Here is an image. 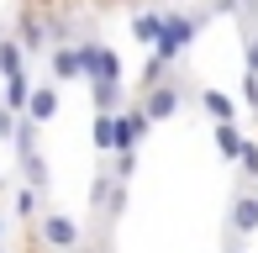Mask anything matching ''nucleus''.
<instances>
[{"label": "nucleus", "mask_w": 258, "mask_h": 253, "mask_svg": "<svg viewBox=\"0 0 258 253\" xmlns=\"http://www.w3.org/2000/svg\"><path fill=\"white\" fill-rule=\"evenodd\" d=\"M195 32H201V16H184V11H163V32H158V58L163 64H174V58H184L190 53V42H195Z\"/></svg>", "instance_id": "1"}, {"label": "nucleus", "mask_w": 258, "mask_h": 253, "mask_svg": "<svg viewBox=\"0 0 258 253\" xmlns=\"http://www.w3.org/2000/svg\"><path fill=\"white\" fill-rule=\"evenodd\" d=\"M37 237H42V248H48V253H74L79 243H85V227H79L69 211H42Z\"/></svg>", "instance_id": "2"}, {"label": "nucleus", "mask_w": 258, "mask_h": 253, "mask_svg": "<svg viewBox=\"0 0 258 253\" xmlns=\"http://www.w3.org/2000/svg\"><path fill=\"white\" fill-rule=\"evenodd\" d=\"M137 106L148 111V121H169V116H179L184 95H179V85H148V90H143V100H137Z\"/></svg>", "instance_id": "3"}, {"label": "nucleus", "mask_w": 258, "mask_h": 253, "mask_svg": "<svg viewBox=\"0 0 258 253\" xmlns=\"http://www.w3.org/2000/svg\"><path fill=\"white\" fill-rule=\"evenodd\" d=\"M58 106H63V95H58V85H32V100H27V121L48 126L58 116Z\"/></svg>", "instance_id": "4"}, {"label": "nucleus", "mask_w": 258, "mask_h": 253, "mask_svg": "<svg viewBox=\"0 0 258 253\" xmlns=\"http://www.w3.org/2000/svg\"><path fill=\"white\" fill-rule=\"evenodd\" d=\"M227 227H232L237 237H253V232H258V195H253V190H242L237 201H232V216H227Z\"/></svg>", "instance_id": "5"}, {"label": "nucleus", "mask_w": 258, "mask_h": 253, "mask_svg": "<svg viewBox=\"0 0 258 253\" xmlns=\"http://www.w3.org/2000/svg\"><path fill=\"white\" fill-rule=\"evenodd\" d=\"M53 79H85L79 42H58V48H53Z\"/></svg>", "instance_id": "6"}, {"label": "nucleus", "mask_w": 258, "mask_h": 253, "mask_svg": "<svg viewBox=\"0 0 258 253\" xmlns=\"http://www.w3.org/2000/svg\"><path fill=\"white\" fill-rule=\"evenodd\" d=\"M27 74V48L16 37H0V79H21Z\"/></svg>", "instance_id": "7"}, {"label": "nucleus", "mask_w": 258, "mask_h": 253, "mask_svg": "<svg viewBox=\"0 0 258 253\" xmlns=\"http://www.w3.org/2000/svg\"><path fill=\"white\" fill-rule=\"evenodd\" d=\"M11 206H16V222H21V227H37V222H42V190L21 185V190H16V201H11Z\"/></svg>", "instance_id": "8"}, {"label": "nucleus", "mask_w": 258, "mask_h": 253, "mask_svg": "<svg viewBox=\"0 0 258 253\" xmlns=\"http://www.w3.org/2000/svg\"><path fill=\"white\" fill-rule=\"evenodd\" d=\"M242 148H248V137L237 132V121H216V153L237 164V158H242Z\"/></svg>", "instance_id": "9"}, {"label": "nucleus", "mask_w": 258, "mask_h": 253, "mask_svg": "<svg viewBox=\"0 0 258 253\" xmlns=\"http://www.w3.org/2000/svg\"><path fill=\"white\" fill-rule=\"evenodd\" d=\"M158 32H163V11H137L132 16V37L143 48H158Z\"/></svg>", "instance_id": "10"}, {"label": "nucleus", "mask_w": 258, "mask_h": 253, "mask_svg": "<svg viewBox=\"0 0 258 253\" xmlns=\"http://www.w3.org/2000/svg\"><path fill=\"white\" fill-rule=\"evenodd\" d=\"M116 126H121V111H95V148L100 153H116Z\"/></svg>", "instance_id": "11"}, {"label": "nucleus", "mask_w": 258, "mask_h": 253, "mask_svg": "<svg viewBox=\"0 0 258 253\" xmlns=\"http://www.w3.org/2000/svg\"><path fill=\"white\" fill-rule=\"evenodd\" d=\"M201 111L211 121H237V106H232V95H221V90H201Z\"/></svg>", "instance_id": "12"}, {"label": "nucleus", "mask_w": 258, "mask_h": 253, "mask_svg": "<svg viewBox=\"0 0 258 253\" xmlns=\"http://www.w3.org/2000/svg\"><path fill=\"white\" fill-rule=\"evenodd\" d=\"M21 174H27V185H32V190H48V158H42V148L21 153Z\"/></svg>", "instance_id": "13"}, {"label": "nucleus", "mask_w": 258, "mask_h": 253, "mask_svg": "<svg viewBox=\"0 0 258 253\" xmlns=\"http://www.w3.org/2000/svg\"><path fill=\"white\" fill-rule=\"evenodd\" d=\"M0 100H6V106L16 111V116H27V100H32V79H27V74H21V79H6V95H0Z\"/></svg>", "instance_id": "14"}, {"label": "nucleus", "mask_w": 258, "mask_h": 253, "mask_svg": "<svg viewBox=\"0 0 258 253\" xmlns=\"http://www.w3.org/2000/svg\"><path fill=\"white\" fill-rule=\"evenodd\" d=\"M90 100H95V111H121L126 85H90Z\"/></svg>", "instance_id": "15"}, {"label": "nucleus", "mask_w": 258, "mask_h": 253, "mask_svg": "<svg viewBox=\"0 0 258 253\" xmlns=\"http://www.w3.org/2000/svg\"><path fill=\"white\" fill-rule=\"evenodd\" d=\"M16 126H21V116L6 106V100H0V143H11V137H16Z\"/></svg>", "instance_id": "16"}, {"label": "nucleus", "mask_w": 258, "mask_h": 253, "mask_svg": "<svg viewBox=\"0 0 258 253\" xmlns=\"http://www.w3.org/2000/svg\"><path fill=\"white\" fill-rule=\"evenodd\" d=\"M111 174L121 179V185H126L132 174H137V148H132V153H116V169H111Z\"/></svg>", "instance_id": "17"}, {"label": "nucleus", "mask_w": 258, "mask_h": 253, "mask_svg": "<svg viewBox=\"0 0 258 253\" xmlns=\"http://www.w3.org/2000/svg\"><path fill=\"white\" fill-rule=\"evenodd\" d=\"M237 164H242V179H258V143L242 148V158H237Z\"/></svg>", "instance_id": "18"}, {"label": "nucleus", "mask_w": 258, "mask_h": 253, "mask_svg": "<svg viewBox=\"0 0 258 253\" xmlns=\"http://www.w3.org/2000/svg\"><path fill=\"white\" fill-rule=\"evenodd\" d=\"M248 74H258V32L248 37Z\"/></svg>", "instance_id": "19"}, {"label": "nucleus", "mask_w": 258, "mask_h": 253, "mask_svg": "<svg viewBox=\"0 0 258 253\" xmlns=\"http://www.w3.org/2000/svg\"><path fill=\"white\" fill-rule=\"evenodd\" d=\"M0 243H6V216H0Z\"/></svg>", "instance_id": "20"}, {"label": "nucleus", "mask_w": 258, "mask_h": 253, "mask_svg": "<svg viewBox=\"0 0 258 253\" xmlns=\"http://www.w3.org/2000/svg\"><path fill=\"white\" fill-rule=\"evenodd\" d=\"M74 253H95V248H85V243H79V248H74Z\"/></svg>", "instance_id": "21"}, {"label": "nucleus", "mask_w": 258, "mask_h": 253, "mask_svg": "<svg viewBox=\"0 0 258 253\" xmlns=\"http://www.w3.org/2000/svg\"><path fill=\"white\" fill-rule=\"evenodd\" d=\"M227 253H248V248H227Z\"/></svg>", "instance_id": "22"}, {"label": "nucleus", "mask_w": 258, "mask_h": 253, "mask_svg": "<svg viewBox=\"0 0 258 253\" xmlns=\"http://www.w3.org/2000/svg\"><path fill=\"white\" fill-rule=\"evenodd\" d=\"M0 85H6V79H0Z\"/></svg>", "instance_id": "23"}, {"label": "nucleus", "mask_w": 258, "mask_h": 253, "mask_svg": "<svg viewBox=\"0 0 258 253\" xmlns=\"http://www.w3.org/2000/svg\"><path fill=\"white\" fill-rule=\"evenodd\" d=\"M0 253H6V248H0Z\"/></svg>", "instance_id": "24"}]
</instances>
